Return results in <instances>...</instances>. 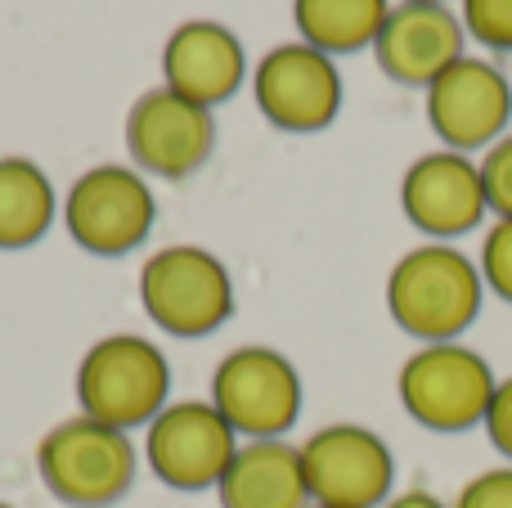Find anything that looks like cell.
Returning <instances> with one entry per match:
<instances>
[{
    "mask_svg": "<svg viewBox=\"0 0 512 508\" xmlns=\"http://www.w3.org/2000/svg\"><path fill=\"white\" fill-rule=\"evenodd\" d=\"M212 405L239 437L274 441L301 414V378L288 356L270 347H239L216 365Z\"/></svg>",
    "mask_w": 512,
    "mask_h": 508,
    "instance_id": "obj_6",
    "label": "cell"
},
{
    "mask_svg": "<svg viewBox=\"0 0 512 508\" xmlns=\"http://www.w3.org/2000/svg\"><path fill=\"white\" fill-rule=\"evenodd\" d=\"M54 221V189L27 158H0V248H32Z\"/></svg>",
    "mask_w": 512,
    "mask_h": 508,
    "instance_id": "obj_18",
    "label": "cell"
},
{
    "mask_svg": "<svg viewBox=\"0 0 512 508\" xmlns=\"http://www.w3.org/2000/svg\"><path fill=\"white\" fill-rule=\"evenodd\" d=\"M481 279L495 297L512 302V221H495L481 239V261H477Z\"/></svg>",
    "mask_w": 512,
    "mask_h": 508,
    "instance_id": "obj_20",
    "label": "cell"
},
{
    "mask_svg": "<svg viewBox=\"0 0 512 508\" xmlns=\"http://www.w3.org/2000/svg\"><path fill=\"white\" fill-rule=\"evenodd\" d=\"M409 5H445V0H409Z\"/></svg>",
    "mask_w": 512,
    "mask_h": 508,
    "instance_id": "obj_25",
    "label": "cell"
},
{
    "mask_svg": "<svg viewBox=\"0 0 512 508\" xmlns=\"http://www.w3.org/2000/svg\"><path fill=\"white\" fill-rule=\"evenodd\" d=\"M144 455L153 477L171 491H207L221 486L225 468L239 455V432L212 401H176L149 423Z\"/></svg>",
    "mask_w": 512,
    "mask_h": 508,
    "instance_id": "obj_8",
    "label": "cell"
},
{
    "mask_svg": "<svg viewBox=\"0 0 512 508\" xmlns=\"http://www.w3.org/2000/svg\"><path fill=\"white\" fill-rule=\"evenodd\" d=\"M68 234L95 257H126L153 230V194L131 167H95L68 189Z\"/></svg>",
    "mask_w": 512,
    "mask_h": 508,
    "instance_id": "obj_9",
    "label": "cell"
},
{
    "mask_svg": "<svg viewBox=\"0 0 512 508\" xmlns=\"http://www.w3.org/2000/svg\"><path fill=\"white\" fill-rule=\"evenodd\" d=\"M216 491H221V508H310L301 446H288L283 437L248 441L239 446Z\"/></svg>",
    "mask_w": 512,
    "mask_h": 508,
    "instance_id": "obj_16",
    "label": "cell"
},
{
    "mask_svg": "<svg viewBox=\"0 0 512 508\" xmlns=\"http://www.w3.org/2000/svg\"><path fill=\"white\" fill-rule=\"evenodd\" d=\"M427 122L454 153H472L481 144L490 149L495 140H504V126L512 122L508 77L495 63L463 54L427 86Z\"/></svg>",
    "mask_w": 512,
    "mask_h": 508,
    "instance_id": "obj_10",
    "label": "cell"
},
{
    "mask_svg": "<svg viewBox=\"0 0 512 508\" xmlns=\"http://www.w3.org/2000/svg\"><path fill=\"white\" fill-rule=\"evenodd\" d=\"M481 185H486V203L495 221H512V135L495 140L481 158Z\"/></svg>",
    "mask_w": 512,
    "mask_h": 508,
    "instance_id": "obj_21",
    "label": "cell"
},
{
    "mask_svg": "<svg viewBox=\"0 0 512 508\" xmlns=\"http://www.w3.org/2000/svg\"><path fill=\"white\" fill-rule=\"evenodd\" d=\"M463 32L486 50H512V0H463Z\"/></svg>",
    "mask_w": 512,
    "mask_h": 508,
    "instance_id": "obj_19",
    "label": "cell"
},
{
    "mask_svg": "<svg viewBox=\"0 0 512 508\" xmlns=\"http://www.w3.org/2000/svg\"><path fill=\"white\" fill-rule=\"evenodd\" d=\"M171 369L153 342L135 333H113L95 342L77 369V401L81 414L95 423H108L117 432H131L140 423H153L167 410Z\"/></svg>",
    "mask_w": 512,
    "mask_h": 508,
    "instance_id": "obj_2",
    "label": "cell"
},
{
    "mask_svg": "<svg viewBox=\"0 0 512 508\" xmlns=\"http://www.w3.org/2000/svg\"><path fill=\"white\" fill-rule=\"evenodd\" d=\"M0 508H14V504H0Z\"/></svg>",
    "mask_w": 512,
    "mask_h": 508,
    "instance_id": "obj_27",
    "label": "cell"
},
{
    "mask_svg": "<svg viewBox=\"0 0 512 508\" xmlns=\"http://www.w3.org/2000/svg\"><path fill=\"white\" fill-rule=\"evenodd\" d=\"M486 437H490V446L499 450V455L512 464V378H504V383L495 387V401H490V410H486Z\"/></svg>",
    "mask_w": 512,
    "mask_h": 508,
    "instance_id": "obj_23",
    "label": "cell"
},
{
    "mask_svg": "<svg viewBox=\"0 0 512 508\" xmlns=\"http://www.w3.org/2000/svg\"><path fill=\"white\" fill-rule=\"evenodd\" d=\"M463 18L445 5H396L382 23L373 54L400 86H432L445 68L463 59Z\"/></svg>",
    "mask_w": 512,
    "mask_h": 508,
    "instance_id": "obj_14",
    "label": "cell"
},
{
    "mask_svg": "<svg viewBox=\"0 0 512 508\" xmlns=\"http://www.w3.org/2000/svg\"><path fill=\"white\" fill-rule=\"evenodd\" d=\"M243 45L230 27L194 18V23L176 27L162 54V72H167V90L185 95L189 104H221L243 86Z\"/></svg>",
    "mask_w": 512,
    "mask_h": 508,
    "instance_id": "obj_15",
    "label": "cell"
},
{
    "mask_svg": "<svg viewBox=\"0 0 512 508\" xmlns=\"http://www.w3.org/2000/svg\"><path fill=\"white\" fill-rule=\"evenodd\" d=\"M400 405L427 432H468L486 423L495 401V369L463 342H427L400 365Z\"/></svg>",
    "mask_w": 512,
    "mask_h": 508,
    "instance_id": "obj_4",
    "label": "cell"
},
{
    "mask_svg": "<svg viewBox=\"0 0 512 508\" xmlns=\"http://www.w3.org/2000/svg\"><path fill=\"white\" fill-rule=\"evenodd\" d=\"M387 0H297L292 18L301 27V41L319 54H355L378 41L387 23Z\"/></svg>",
    "mask_w": 512,
    "mask_h": 508,
    "instance_id": "obj_17",
    "label": "cell"
},
{
    "mask_svg": "<svg viewBox=\"0 0 512 508\" xmlns=\"http://www.w3.org/2000/svg\"><path fill=\"white\" fill-rule=\"evenodd\" d=\"M36 468L54 500L72 508H108L135 482V446L126 432L95 419H68L36 446Z\"/></svg>",
    "mask_w": 512,
    "mask_h": 508,
    "instance_id": "obj_3",
    "label": "cell"
},
{
    "mask_svg": "<svg viewBox=\"0 0 512 508\" xmlns=\"http://www.w3.org/2000/svg\"><path fill=\"white\" fill-rule=\"evenodd\" d=\"M382 508H454V504H445V500H436L432 491H405V495H391Z\"/></svg>",
    "mask_w": 512,
    "mask_h": 508,
    "instance_id": "obj_24",
    "label": "cell"
},
{
    "mask_svg": "<svg viewBox=\"0 0 512 508\" xmlns=\"http://www.w3.org/2000/svg\"><path fill=\"white\" fill-rule=\"evenodd\" d=\"M454 508H512V464L486 468L472 482H463Z\"/></svg>",
    "mask_w": 512,
    "mask_h": 508,
    "instance_id": "obj_22",
    "label": "cell"
},
{
    "mask_svg": "<svg viewBox=\"0 0 512 508\" xmlns=\"http://www.w3.org/2000/svg\"><path fill=\"white\" fill-rule=\"evenodd\" d=\"M301 468H306L310 504L324 508H382L396 482L391 446L360 423L319 428L301 446Z\"/></svg>",
    "mask_w": 512,
    "mask_h": 508,
    "instance_id": "obj_7",
    "label": "cell"
},
{
    "mask_svg": "<svg viewBox=\"0 0 512 508\" xmlns=\"http://www.w3.org/2000/svg\"><path fill=\"white\" fill-rule=\"evenodd\" d=\"M400 207H405L409 225L436 243L477 230L481 216L490 212L486 185H481V162H472L468 153H454V149L423 153L405 171Z\"/></svg>",
    "mask_w": 512,
    "mask_h": 508,
    "instance_id": "obj_12",
    "label": "cell"
},
{
    "mask_svg": "<svg viewBox=\"0 0 512 508\" xmlns=\"http://www.w3.org/2000/svg\"><path fill=\"white\" fill-rule=\"evenodd\" d=\"M140 302L171 338H207L234 311L230 270L207 248H162L140 270Z\"/></svg>",
    "mask_w": 512,
    "mask_h": 508,
    "instance_id": "obj_5",
    "label": "cell"
},
{
    "mask_svg": "<svg viewBox=\"0 0 512 508\" xmlns=\"http://www.w3.org/2000/svg\"><path fill=\"white\" fill-rule=\"evenodd\" d=\"M310 508H324V504H310Z\"/></svg>",
    "mask_w": 512,
    "mask_h": 508,
    "instance_id": "obj_26",
    "label": "cell"
},
{
    "mask_svg": "<svg viewBox=\"0 0 512 508\" xmlns=\"http://www.w3.org/2000/svg\"><path fill=\"white\" fill-rule=\"evenodd\" d=\"M256 104L279 131H324L342 108V77L306 41L279 45L256 68Z\"/></svg>",
    "mask_w": 512,
    "mask_h": 508,
    "instance_id": "obj_13",
    "label": "cell"
},
{
    "mask_svg": "<svg viewBox=\"0 0 512 508\" xmlns=\"http://www.w3.org/2000/svg\"><path fill=\"white\" fill-rule=\"evenodd\" d=\"M126 144H131V158L144 171L180 180L212 158V108L189 104L185 95H176L167 86L149 90V95L135 99L131 117H126Z\"/></svg>",
    "mask_w": 512,
    "mask_h": 508,
    "instance_id": "obj_11",
    "label": "cell"
},
{
    "mask_svg": "<svg viewBox=\"0 0 512 508\" xmlns=\"http://www.w3.org/2000/svg\"><path fill=\"white\" fill-rule=\"evenodd\" d=\"M486 279L477 261L463 257L450 243H423L405 252L387 275V311L409 338L459 342L477 324Z\"/></svg>",
    "mask_w": 512,
    "mask_h": 508,
    "instance_id": "obj_1",
    "label": "cell"
}]
</instances>
